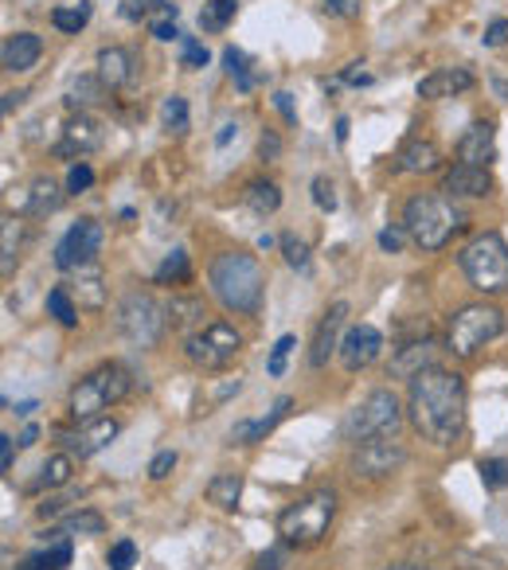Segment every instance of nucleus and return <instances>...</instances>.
Here are the masks:
<instances>
[{
  "mask_svg": "<svg viewBox=\"0 0 508 570\" xmlns=\"http://www.w3.org/2000/svg\"><path fill=\"white\" fill-rule=\"evenodd\" d=\"M407 419L430 446H458L465 434V379L447 367H427L407 387Z\"/></svg>",
  "mask_w": 508,
  "mask_h": 570,
  "instance_id": "nucleus-1",
  "label": "nucleus"
},
{
  "mask_svg": "<svg viewBox=\"0 0 508 570\" xmlns=\"http://www.w3.org/2000/svg\"><path fill=\"white\" fill-rule=\"evenodd\" d=\"M207 282H212V294L219 297L227 312H239V317H255L262 309V270L259 262L242 254V250H224L215 254L212 266H207Z\"/></svg>",
  "mask_w": 508,
  "mask_h": 570,
  "instance_id": "nucleus-2",
  "label": "nucleus"
},
{
  "mask_svg": "<svg viewBox=\"0 0 508 570\" xmlns=\"http://www.w3.org/2000/svg\"><path fill=\"white\" fill-rule=\"evenodd\" d=\"M465 227L462 207L450 196H438V192H419L403 204V231L410 235V242L419 250H442L450 247L458 231Z\"/></svg>",
  "mask_w": 508,
  "mask_h": 570,
  "instance_id": "nucleus-3",
  "label": "nucleus"
},
{
  "mask_svg": "<svg viewBox=\"0 0 508 570\" xmlns=\"http://www.w3.org/2000/svg\"><path fill=\"white\" fill-rule=\"evenodd\" d=\"M332 520H337V492L313 489L309 497H302L278 516V535H282L285 547L305 551V547H317L329 535Z\"/></svg>",
  "mask_w": 508,
  "mask_h": 570,
  "instance_id": "nucleus-4",
  "label": "nucleus"
},
{
  "mask_svg": "<svg viewBox=\"0 0 508 570\" xmlns=\"http://www.w3.org/2000/svg\"><path fill=\"white\" fill-rule=\"evenodd\" d=\"M465 282L485 297H505L508 294V242L497 231H482L470 239L458 254Z\"/></svg>",
  "mask_w": 508,
  "mask_h": 570,
  "instance_id": "nucleus-5",
  "label": "nucleus"
},
{
  "mask_svg": "<svg viewBox=\"0 0 508 570\" xmlns=\"http://www.w3.org/2000/svg\"><path fill=\"white\" fill-rule=\"evenodd\" d=\"M129 387H134V375L125 372L122 364H102L75 384L71 399H67V410H71L75 422L102 419L110 407H117V402L129 395Z\"/></svg>",
  "mask_w": 508,
  "mask_h": 570,
  "instance_id": "nucleus-6",
  "label": "nucleus"
},
{
  "mask_svg": "<svg viewBox=\"0 0 508 570\" xmlns=\"http://www.w3.org/2000/svg\"><path fill=\"white\" fill-rule=\"evenodd\" d=\"M500 332H505V312H500L497 305H485V301L465 305V309H458L454 317H450L447 347L458 360H473L485 344H493Z\"/></svg>",
  "mask_w": 508,
  "mask_h": 570,
  "instance_id": "nucleus-7",
  "label": "nucleus"
},
{
  "mask_svg": "<svg viewBox=\"0 0 508 570\" xmlns=\"http://www.w3.org/2000/svg\"><path fill=\"white\" fill-rule=\"evenodd\" d=\"M399 426H403L399 395L380 387V391H372L364 402H357V407L348 410L345 437L360 446V442H372V437H395L399 434Z\"/></svg>",
  "mask_w": 508,
  "mask_h": 570,
  "instance_id": "nucleus-8",
  "label": "nucleus"
},
{
  "mask_svg": "<svg viewBox=\"0 0 508 570\" xmlns=\"http://www.w3.org/2000/svg\"><path fill=\"white\" fill-rule=\"evenodd\" d=\"M239 352H242V337L227 321H207L204 329L184 337L188 364H196L200 372H224V367H232L239 360Z\"/></svg>",
  "mask_w": 508,
  "mask_h": 570,
  "instance_id": "nucleus-9",
  "label": "nucleus"
},
{
  "mask_svg": "<svg viewBox=\"0 0 508 570\" xmlns=\"http://www.w3.org/2000/svg\"><path fill=\"white\" fill-rule=\"evenodd\" d=\"M117 329L137 347H153L169 329V309L153 294H125L117 305Z\"/></svg>",
  "mask_w": 508,
  "mask_h": 570,
  "instance_id": "nucleus-10",
  "label": "nucleus"
},
{
  "mask_svg": "<svg viewBox=\"0 0 508 570\" xmlns=\"http://www.w3.org/2000/svg\"><path fill=\"white\" fill-rule=\"evenodd\" d=\"M403 461H407V449H403L395 437H372V442H360V446L352 449L348 469H352L357 481H384Z\"/></svg>",
  "mask_w": 508,
  "mask_h": 570,
  "instance_id": "nucleus-11",
  "label": "nucleus"
},
{
  "mask_svg": "<svg viewBox=\"0 0 508 570\" xmlns=\"http://www.w3.org/2000/svg\"><path fill=\"white\" fill-rule=\"evenodd\" d=\"M102 239H106V231H102L99 219H79V224H71V231L55 242V266L59 270L94 266V259H99V250H102Z\"/></svg>",
  "mask_w": 508,
  "mask_h": 570,
  "instance_id": "nucleus-12",
  "label": "nucleus"
},
{
  "mask_svg": "<svg viewBox=\"0 0 508 570\" xmlns=\"http://www.w3.org/2000/svg\"><path fill=\"white\" fill-rule=\"evenodd\" d=\"M340 364H345V372H364V367H372L375 360L384 356V332L375 329V324H352V329L345 332V340H340Z\"/></svg>",
  "mask_w": 508,
  "mask_h": 570,
  "instance_id": "nucleus-13",
  "label": "nucleus"
},
{
  "mask_svg": "<svg viewBox=\"0 0 508 570\" xmlns=\"http://www.w3.org/2000/svg\"><path fill=\"white\" fill-rule=\"evenodd\" d=\"M106 141V125L99 122L94 114H75L71 122L63 125V137L55 145V157H90L94 149H102Z\"/></svg>",
  "mask_w": 508,
  "mask_h": 570,
  "instance_id": "nucleus-14",
  "label": "nucleus"
},
{
  "mask_svg": "<svg viewBox=\"0 0 508 570\" xmlns=\"http://www.w3.org/2000/svg\"><path fill=\"white\" fill-rule=\"evenodd\" d=\"M122 434V426H117V419H90V422H79V430H59V442L67 454H79V457H94L102 454V449L114 442V437Z\"/></svg>",
  "mask_w": 508,
  "mask_h": 570,
  "instance_id": "nucleus-15",
  "label": "nucleus"
},
{
  "mask_svg": "<svg viewBox=\"0 0 508 570\" xmlns=\"http://www.w3.org/2000/svg\"><path fill=\"white\" fill-rule=\"evenodd\" d=\"M345 324H348V301H332L329 312L321 317V324H317V332H313L309 367H325L332 360V352H340V340H345Z\"/></svg>",
  "mask_w": 508,
  "mask_h": 570,
  "instance_id": "nucleus-16",
  "label": "nucleus"
},
{
  "mask_svg": "<svg viewBox=\"0 0 508 570\" xmlns=\"http://www.w3.org/2000/svg\"><path fill=\"white\" fill-rule=\"evenodd\" d=\"M63 196L67 192H59V184L52 176H36L16 192V212L32 215V219H47V215H55L63 207Z\"/></svg>",
  "mask_w": 508,
  "mask_h": 570,
  "instance_id": "nucleus-17",
  "label": "nucleus"
},
{
  "mask_svg": "<svg viewBox=\"0 0 508 570\" xmlns=\"http://www.w3.org/2000/svg\"><path fill=\"white\" fill-rule=\"evenodd\" d=\"M395 169L407 172V176H430V172L442 169V149L430 137H407L395 152Z\"/></svg>",
  "mask_w": 508,
  "mask_h": 570,
  "instance_id": "nucleus-18",
  "label": "nucleus"
},
{
  "mask_svg": "<svg viewBox=\"0 0 508 570\" xmlns=\"http://www.w3.org/2000/svg\"><path fill=\"white\" fill-rule=\"evenodd\" d=\"M290 407H294V399H290V395H282V399L270 407V414L235 422L232 434H227V437H232L227 446H259V442H267V434H274V426L285 419V414H290Z\"/></svg>",
  "mask_w": 508,
  "mask_h": 570,
  "instance_id": "nucleus-19",
  "label": "nucleus"
},
{
  "mask_svg": "<svg viewBox=\"0 0 508 570\" xmlns=\"http://www.w3.org/2000/svg\"><path fill=\"white\" fill-rule=\"evenodd\" d=\"M442 192H447L450 200H485L493 192V176H489V169L458 161L454 169L442 176Z\"/></svg>",
  "mask_w": 508,
  "mask_h": 570,
  "instance_id": "nucleus-20",
  "label": "nucleus"
},
{
  "mask_svg": "<svg viewBox=\"0 0 508 570\" xmlns=\"http://www.w3.org/2000/svg\"><path fill=\"white\" fill-rule=\"evenodd\" d=\"M458 161L477 164V169H489L497 161V129H493V122H473L465 129L462 141H458Z\"/></svg>",
  "mask_w": 508,
  "mask_h": 570,
  "instance_id": "nucleus-21",
  "label": "nucleus"
},
{
  "mask_svg": "<svg viewBox=\"0 0 508 570\" xmlns=\"http://www.w3.org/2000/svg\"><path fill=\"white\" fill-rule=\"evenodd\" d=\"M39 55H44V39H39L36 32H12V36L0 44V67L9 75H24L36 67Z\"/></svg>",
  "mask_w": 508,
  "mask_h": 570,
  "instance_id": "nucleus-22",
  "label": "nucleus"
},
{
  "mask_svg": "<svg viewBox=\"0 0 508 570\" xmlns=\"http://www.w3.org/2000/svg\"><path fill=\"white\" fill-rule=\"evenodd\" d=\"M434 340L430 337H419V340H403L399 347H395L392 356V367L387 372L395 375V379H415L419 372H427V367H434Z\"/></svg>",
  "mask_w": 508,
  "mask_h": 570,
  "instance_id": "nucleus-23",
  "label": "nucleus"
},
{
  "mask_svg": "<svg viewBox=\"0 0 508 570\" xmlns=\"http://www.w3.org/2000/svg\"><path fill=\"white\" fill-rule=\"evenodd\" d=\"M473 75L465 71V67H442V71H430L427 79H419V87H415V94H419L422 102H438V99H454V94H465V90L473 87Z\"/></svg>",
  "mask_w": 508,
  "mask_h": 570,
  "instance_id": "nucleus-24",
  "label": "nucleus"
},
{
  "mask_svg": "<svg viewBox=\"0 0 508 570\" xmlns=\"http://www.w3.org/2000/svg\"><path fill=\"white\" fill-rule=\"evenodd\" d=\"M102 79V87L106 90H122L134 82L137 75V59L129 47H102L99 52V71H94Z\"/></svg>",
  "mask_w": 508,
  "mask_h": 570,
  "instance_id": "nucleus-25",
  "label": "nucleus"
},
{
  "mask_svg": "<svg viewBox=\"0 0 508 570\" xmlns=\"http://www.w3.org/2000/svg\"><path fill=\"white\" fill-rule=\"evenodd\" d=\"M67 294L75 297L79 309H106V285H102V270L99 266L75 270V277L67 282Z\"/></svg>",
  "mask_w": 508,
  "mask_h": 570,
  "instance_id": "nucleus-26",
  "label": "nucleus"
},
{
  "mask_svg": "<svg viewBox=\"0 0 508 570\" xmlns=\"http://www.w3.org/2000/svg\"><path fill=\"white\" fill-rule=\"evenodd\" d=\"M239 391H242L239 375H235V379H204V387H200L196 399H192V419H207V414H215V410L224 407V402H232Z\"/></svg>",
  "mask_w": 508,
  "mask_h": 570,
  "instance_id": "nucleus-27",
  "label": "nucleus"
},
{
  "mask_svg": "<svg viewBox=\"0 0 508 570\" xmlns=\"http://www.w3.org/2000/svg\"><path fill=\"white\" fill-rule=\"evenodd\" d=\"M106 99V87H102L99 75H75L67 82V94H63V106L75 110V114H87L90 106H99Z\"/></svg>",
  "mask_w": 508,
  "mask_h": 570,
  "instance_id": "nucleus-28",
  "label": "nucleus"
},
{
  "mask_svg": "<svg viewBox=\"0 0 508 570\" xmlns=\"http://www.w3.org/2000/svg\"><path fill=\"white\" fill-rule=\"evenodd\" d=\"M204 497H207V504H215V509L235 512L242 500V477L239 472H215L212 481H207Z\"/></svg>",
  "mask_w": 508,
  "mask_h": 570,
  "instance_id": "nucleus-29",
  "label": "nucleus"
},
{
  "mask_svg": "<svg viewBox=\"0 0 508 570\" xmlns=\"http://www.w3.org/2000/svg\"><path fill=\"white\" fill-rule=\"evenodd\" d=\"M165 309H169V324H172V329H188V332L204 329V317H207L204 297L180 294V297H172Z\"/></svg>",
  "mask_w": 508,
  "mask_h": 570,
  "instance_id": "nucleus-30",
  "label": "nucleus"
},
{
  "mask_svg": "<svg viewBox=\"0 0 508 570\" xmlns=\"http://www.w3.org/2000/svg\"><path fill=\"white\" fill-rule=\"evenodd\" d=\"M242 204L250 207L255 215H274L278 207H282V187L274 184V180H250L247 187H242Z\"/></svg>",
  "mask_w": 508,
  "mask_h": 570,
  "instance_id": "nucleus-31",
  "label": "nucleus"
},
{
  "mask_svg": "<svg viewBox=\"0 0 508 570\" xmlns=\"http://www.w3.org/2000/svg\"><path fill=\"white\" fill-rule=\"evenodd\" d=\"M67 562H71V539H67V535H55L44 551L27 555L16 570H63Z\"/></svg>",
  "mask_w": 508,
  "mask_h": 570,
  "instance_id": "nucleus-32",
  "label": "nucleus"
},
{
  "mask_svg": "<svg viewBox=\"0 0 508 570\" xmlns=\"http://www.w3.org/2000/svg\"><path fill=\"white\" fill-rule=\"evenodd\" d=\"M90 0H79V4H59V9H52V24L59 27L63 36H79L82 27L90 24Z\"/></svg>",
  "mask_w": 508,
  "mask_h": 570,
  "instance_id": "nucleus-33",
  "label": "nucleus"
},
{
  "mask_svg": "<svg viewBox=\"0 0 508 570\" xmlns=\"http://www.w3.org/2000/svg\"><path fill=\"white\" fill-rule=\"evenodd\" d=\"M16 250H20V219L16 215H4L0 219V274L12 277L16 270Z\"/></svg>",
  "mask_w": 508,
  "mask_h": 570,
  "instance_id": "nucleus-34",
  "label": "nucleus"
},
{
  "mask_svg": "<svg viewBox=\"0 0 508 570\" xmlns=\"http://www.w3.org/2000/svg\"><path fill=\"white\" fill-rule=\"evenodd\" d=\"M71 472H75V457L71 454H52L44 461V469H39V481L36 489H63V485L71 481Z\"/></svg>",
  "mask_w": 508,
  "mask_h": 570,
  "instance_id": "nucleus-35",
  "label": "nucleus"
},
{
  "mask_svg": "<svg viewBox=\"0 0 508 570\" xmlns=\"http://www.w3.org/2000/svg\"><path fill=\"white\" fill-rule=\"evenodd\" d=\"M235 12H239V0H207L200 9V27L204 32H224L235 20Z\"/></svg>",
  "mask_w": 508,
  "mask_h": 570,
  "instance_id": "nucleus-36",
  "label": "nucleus"
},
{
  "mask_svg": "<svg viewBox=\"0 0 508 570\" xmlns=\"http://www.w3.org/2000/svg\"><path fill=\"white\" fill-rule=\"evenodd\" d=\"M47 312H52L63 329H75V324H79V305L67 294V285H55L52 294H47Z\"/></svg>",
  "mask_w": 508,
  "mask_h": 570,
  "instance_id": "nucleus-37",
  "label": "nucleus"
},
{
  "mask_svg": "<svg viewBox=\"0 0 508 570\" xmlns=\"http://www.w3.org/2000/svg\"><path fill=\"white\" fill-rule=\"evenodd\" d=\"M106 532V520L99 516V512H75V516L63 520L59 535H67V539H79V535H102Z\"/></svg>",
  "mask_w": 508,
  "mask_h": 570,
  "instance_id": "nucleus-38",
  "label": "nucleus"
},
{
  "mask_svg": "<svg viewBox=\"0 0 508 570\" xmlns=\"http://www.w3.org/2000/svg\"><path fill=\"white\" fill-rule=\"evenodd\" d=\"M188 122H192V114H188V99L169 94V99L161 102V125L169 129V134H188Z\"/></svg>",
  "mask_w": 508,
  "mask_h": 570,
  "instance_id": "nucleus-39",
  "label": "nucleus"
},
{
  "mask_svg": "<svg viewBox=\"0 0 508 570\" xmlns=\"http://www.w3.org/2000/svg\"><path fill=\"white\" fill-rule=\"evenodd\" d=\"M224 67H227V75L235 79V87L247 94V90H255V75H250V62H247V55L239 52V47H224Z\"/></svg>",
  "mask_w": 508,
  "mask_h": 570,
  "instance_id": "nucleus-40",
  "label": "nucleus"
},
{
  "mask_svg": "<svg viewBox=\"0 0 508 570\" xmlns=\"http://www.w3.org/2000/svg\"><path fill=\"white\" fill-rule=\"evenodd\" d=\"M157 282L161 285H184L188 282V250H172L157 266Z\"/></svg>",
  "mask_w": 508,
  "mask_h": 570,
  "instance_id": "nucleus-41",
  "label": "nucleus"
},
{
  "mask_svg": "<svg viewBox=\"0 0 508 570\" xmlns=\"http://www.w3.org/2000/svg\"><path fill=\"white\" fill-rule=\"evenodd\" d=\"M278 247H282V259L290 270H302V274H309V247H305L297 235H282L278 239Z\"/></svg>",
  "mask_w": 508,
  "mask_h": 570,
  "instance_id": "nucleus-42",
  "label": "nucleus"
},
{
  "mask_svg": "<svg viewBox=\"0 0 508 570\" xmlns=\"http://www.w3.org/2000/svg\"><path fill=\"white\" fill-rule=\"evenodd\" d=\"M477 472H482V485L489 492L508 489V461L505 457H485V461H477Z\"/></svg>",
  "mask_w": 508,
  "mask_h": 570,
  "instance_id": "nucleus-43",
  "label": "nucleus"
},
{
  "mask_svg": "<svg viewBox=\"0 0 508 570\" xmlns=\"http://www.w3.org/2000/svg\"><path fill=\"white\" fill-rule=\"evenodd\" d=\"M207 59H212V55H207V47L200 44L196 36L180 39V67H184V71H200V67H207Z\"/></svg>",
  "mask_w": 508,
  "mask_h": 570,
  "instance_id": "nucleus-44",
  "label": "nucleus"
},
{
  "mask_svg": "<svg viewBox=\"0 0 508 570\" xmlns=\"http://www.w3.org/2000/svg\"><path fill=\"white\" fill-rule=\"evenodd\" d=\"M137 562V544L134 539H117L114 547H110V555H106V567L110 570H129Z\"/></svg>",
  "mask_w": 508,
  "mask_h": 570,
  "instance_id": "nucleus-45",
  "label": "nucleus"
},
{
  "mask_svg": "<svg viewBox=\"0 0 508 570\" xmlns=\"http://www.w3.org/2000/svg\"><path fill=\"white\" fill-rule=\"evenodd\" d=\"M294 347H297L294 337H282V340H278V344L270 347L267 375H274V379H278V375H285V360H290V352H294Z\"/></svg>",
  "mask_w": 508,
  "mask_h": 570,
  "instance_id": "nucleus-46",
  "label": "nucleus"
},
{
  "mask_svg": "<svg viewBox=\"0 0 508 570\" xmlns=\"http://www.w3.org/2000/svg\"><path fill=\"white\" fill-rule=\"evenodd\" d=\"M90 184H94V169L87 161L71 164V172H67V196H82V192H90Z\"/></svg>",
  "mask_w": 508,
  "mask_h": 570,
  "instance_id": "nucleus-47",
  "label": "nucleus"
},
{
  "mask_svg": "<svg viewBox=\"0 0 508 570\" xmlns=\"http://www.w3.org/2000/svg\"><path fill=\"white\" fill-rule=\"evenodd\" d=\"M313 204L321 207V212H337V187H332L329 176L313 180Z\"/></svg>",
  "mask_w": 508,
  "mask_h": 570,
  "instance_id": "nucleus-48",
  "label": "nucleus"
},
{
  "mask_svg": "<svg viewBox=\"0 0 508 570\" xmlns=\"http://www.w3.org/2000/svg\"><path fill=\"white\" fill-rule=\"evenodd\" d=\"M290 551L294 547H270V551H262L259 559H255V570H285V562H290Z\"/></svg>",
  "mask_w": 508,
  "mask_h": 570,
  "instance_id": "nucleus-49",
  "label": "nucleus"
},
{
  "mask_svg": "<svg viewBox=\"0 0 508 570\" xmlns=\"http://www.w3.org/2000/svg\"><path fill=\"white\" fill-rule=\"evenodd\" d=\"M177 461H180L177 449H161V454H157V457L149 461V477H153V481H165V477H169V472L177 469Z\"/></svg>",
  "mask_w": 508,
  "mask_h": 570,
  "instance_id": "nucleus-50",
  "label": "nucleus"
},
{
  "mask_svg": "<svg viewBox=\"0 0 508 570\" xmlns=\"http://www.w3.org/2000/svg\"><path fill=\"white\" fill-rule=\"evenodd\" d=\"M407 239H410V235L403 231V224L399 227H384V231H380V250H387V254H399V250L407 247Z\"/></svg>",
  "mask_w": 508,
  "mask_h": 570,
  "instance_id": "nucleus-51",
  "label": "nucleus"
},
{
  "mask_svg": "<svg viewBox=\"0 0 508 570\" xmlns=\"http://www.w3.org/2000/svg\"><path fill=\"white\" fill-rule=\"evenodd\" d=\"M259 157H262V161H278V157H282V137H278L274 129H262V137H259Z\"/></svg>",
  "mask_w": 508,
  "mask_h": 570,
  "instance_id": "nucleus-52",
  "label": "nucleus"
},
{
  "mask_svg": "<svg viewBox=\"0 0 508 570\" xmlns=\"http://www.w3.org/2000/svg\"><path fill=\"white\" fill-rule=\"evenodd\" d=\"M482 44H485V47H505V44H508V20H493V24L485 27Z\"/></svg>",
  "mask_w": 508,
  "mask_h": 570,
  "instance_id": "nucleus-53",
  "label": "nucleus"
},
{
  "mask_svg": "<svg viewBox=\"0 0 508 570\" xmlns=\"http://www.w3.org/2000/svg\"><path fill=\"white\" fill-rule=\"evenodd\" d=\"M149 32H153V39H161V44H172V39H184V36H180L177 20H157V24H149Z\"/></svg>",
  "mask_w": 508,
  "mask_h": 570,
  "instance_id": "nucleus-54",
  "label": "nucleus"
},
{
  "mask_svg": "<svg viewBox=\"0 0 508 570\" xmlns=\"http://www.w3.org/2000/svg\"><path fill=\"white\" fill-rule=\"evenodd\" d=\"M274 106L282 110L285 122L297 125V106H294V94H290V90H278V94H274Z\"/></svg>",
  "mask_w": 508,
  "mask_h": 570,
  "instance_id": "nucleus-55",
  "label": "nucleus"
},
{
  "mask_svg": "<svg viewBox=\"0 0 508 570\" xmlns=\"http://www.w3.org/2000/svg\"><path fill=\"white\" fill-rule=\"evenodd\" d=\"M325 9L337 16H360V0H325Z\"/></svg>",
  "mask_w": 508,
  "mask_h": 570,
  "instance_id": "nucleus-56",
  "label": "nucleus"
},
{
  "mask_svg": "<svg viewBox=\"0 0 508 570\" xmlns=\"http://www.w3.org/2000/svg\"><path fill=\"white\" fill-rule=\"evenodd\" d=\"M232 137H239V122H224L219 125V134H215V149H227Z\"/></svg>",
  "mask_w": 508,
  "mask_h": 570,
  "instance_id": "nucleus-57",
  "label": "nucleus"
},
{
  "mask_svg": "<svg viewBox=\"0 0 508 570\" xmlns=\"http://www.w3.org/2000/svg\"><path fill=\"white\" fill-rule=\"evenodd\" d=\"M12 457H16V442L4 434V437H0V469H4V472L12 469Z\"/></svg>",
  "mask_w": 508,
  "mask_h": 570,
  "instance_id": "nucleus-58",
  "label": "nucleus"
},
{
  "mask_svg": "<svg viewBox=\"0 0 508 570\" xmlns=\"http://www.w3.org/2000/svg\"><path fill=\"white\" fill-rule=\"evenodd\" d=\"M24 99H27L24 90H9V94H4V102H0V110H4V114H12V110H16Z\"/></svg>",
  "mask_w": 508,
  "mask_h": 570,
  "instance_id": "nucleus-59",
  "label": "nucleus"
},
{
  "mask_svg": "<svg viewBox=\"0 0 508 570\" xmlns=\"http://www.w3.org/2000/svg\"><path fill=\"white\" fill-rule=\"evenodd\" d=\"M493 90L500 94V102H508V82L500 79V75H493Z\"/></svg>",
  "mask_w": 508,
  "mask_h": 570,
  "instance_id": "nucleus-60",
  "label": "nucleus"
},
{
  "mask_svg": "<svg viewBox=\"0 0 508 570\" xmlns=\"http://www.w3.org/2000/svg\"><path fill=\"white\" fill-rule=\"evenodd\" d=\"M36 437H39V430H36V426H27L24 434H20V446H32V442H36Z\"/></svg>",
  "mask_w": 508,
  "mask_h": 570,
  "instance_id": "nucleus-61",
  "label": "nucleus"
},
{
  "mask_svg": "<svg viewBox=\"0 0 508 570\" xmlns=\"http://www.w3.org/2000/svg\"><path fill=\"white\" fill-rule=\"evenodd\" d=\"M337 141L340 145L348 141V117H337Z\"/></svg>",
  "mask_w": 508,
  "mask_h": 570,
  "instance_id": "nucleus-62",
  "label": "nucleus"
},
{
  "mask_svg": "<svg viewBox=\"0 0 508 570\" xmlns=\"http://www.w3.org/2000/svg\"><path fill=\"white\" fill-rule=\"evenodd\" d=\"M387 570H419V567H407V562H395V567H387Z\"/></svg>",
  "mask_w": 508,
  "mask_h": 570,
  "instance_id": "nucleus-63",
  "label": "nucleus"
}]
</instances>
